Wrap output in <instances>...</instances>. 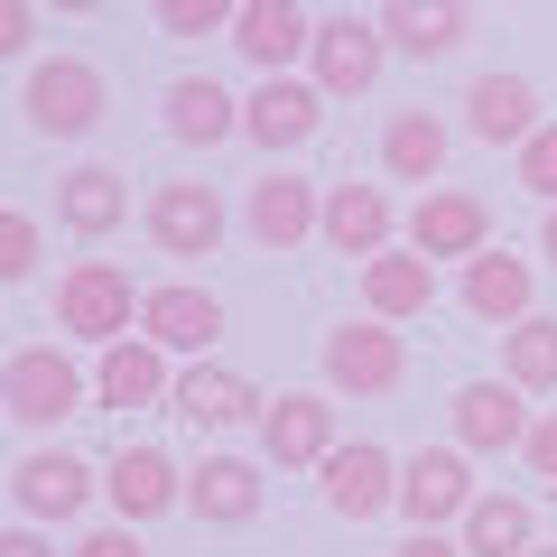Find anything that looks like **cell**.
Masks as SVG:
<instances>
[{"label": "cell", "mask_w": 557, "mask_h": 557, "mask_svg": "<svg viewBox=\"0 0 557 557\" xmlns=\"http://www.w3.org/2000/svg\"><path fill=\"white\" fill-rule=\"evenodd\" d=\"M530 428H539L530 391H511L502 372L465 381V391L446 399V446H465V456H520V446H530Z\"/></svg>", "instance_id": "cell-13"}, {"label": "cell", "mask_w": 557, "mask_h": 557, "mask_svg": "<svg viewBox=\"0 0 557 557\" xmlns=\"http://www.w3.org/2000/svg\"><path fill=\"white\" fill-rule=\"evenodd\" d=\"M317 391H335V399H399V391H409V335L381 325V317L325 325V344H317Z\"/></svg>", "instance_id": "cell-3"}, {"label": "cell", "mask_w": 557, "mask_h": 557, "mask_svg": "<svg viewBox=\"0 0 557 557\" xmlns=\"http://www.w3.org/2000/svg\"><path fill=\"white\" fill-rule=\"evenodd\" d=\"M456 307H465L474 325H502V335H511V325L539 317V270L511 251V242H493L474 270H456Z\"/></svg>", "instance_id": "cell-19"}, {"label": "cell", "mask_w": 557, "mask_h": 557, "mask_svg": "<svg viewBox=\"0 0 557 557\" xmlns=\"http://www.w3.org/2000/svg\"><path fill=\"white\" fill-rule=\"evenodd\" d=\"M159 131L177 139V149H223V139H242V94L214 84V75H168Z\"/></svg>", "instance_id": "cell-22"}, {"label": "cell", "mask_w": 557, "mask_h": 557, "mask_svg": "<svg viewBox=\"0 0 557 557\" xmlns=\"http://www.w3.org/2000/svg\"><path fill=\"white\" fill-rule=\"evenodd\" d=\"M102 502H112V520L149 530V520L186 511V465L168 456V446H149V437H121L112 456H102Z\"/></svg>", "instance_id": "cell-11"}, {"label": "cell", "mask_w": 557, "mask_h": 557, "mask_svg": "<svg viewBox=\"0 0 557 557\" xmlns=\"http://www.w3.org/2000/svg\"><path fill=\"white\" fill-rule=\"evenodd\" d=\"M354 278H362V317H381V325H418L437 307V260H418L409 242L381 251L372 270H354Z\"/></svg>", "instance_id": "cell-27"}, {"label": "cell", "mask_w": 557, "mask_h": 557, "mask_svg": "<svg viewBox=\"0 0 557 557\" xmlns=\"http://www.w3.org/2000/svg\"><path fill=\"white\" fill-rule=\"evenodd\" d=\"M28 47H38V0H10V10H0V57H28Z\"/></svg>", "instance_id": "cell-36"}, {"label": "cell", "mask_w": 557, "mask_h": 557, "mask_svg": "<svg viewBox=\"0 0 557 557\" xmlns=\"http://www.w3.org/2000/svg\"><path fill=\"white\" fill-rule=\"evenodd\" d=\"M502 381L530 391V399H557V317H548V307H539L530 325L502 335Z\"/></svg>", "instance_id": "cell-30"}, {"label": "cell", "mask_w": 557, "mask_h": 557, "mask_svg": "<svg viewBox=\"0 0 557 557\" xmlns=\"http://www.w3.org/2000/svg\"><path fill=\"white\" fill-rule=\"evenodd\" d=\"M233 223L242 214L223 205V186H205V177H168V186H149V205H139V233L159 242L168 260H214Z\"/></svg>", "instance_id": "cell-6"}, {"label": "cell", "mask_w": 557, "mask_h": 557, "mask_svg": "<svg viewBox=\"0 0 557 557\" xmlns=\"http://www.w3.org/2000/svg\"><path fill=\"white\" fill-rule=\"evenodd\" d=\"M94 502H102V465L65 456V446H28V456L10 465V511H20L28 530H75Z\"/></svg>", "instance_id": "cell-5"}, {"label": "cell", "mask_w": 557, "mask_h": 557, "mask_svg": "<svg viewBox=\"0 0 557 557\" xmlns=\"http://www.w3.org/2000/svg\"><path fill=\"white\" fill-rule=\"evenodd\" d=\"M539 260L557 270V214H539Z\"/></svg>", "instance_id": "cell-39"}, {"label": "cell", "mask_w": 557, "mask_h": 557, "mask_svg": "<svg viewBox=\"0 0 557 557\" xmlns=\"http://www.w3.org/2000/svg\"><path fill=\"white\" fill-rule=\"evenodd\" d=\"M399 233H409V223H399V205L381 196V186H325V251L335 260H354V270H372L381 251H399Z\"/></svg>", "instance_id": "cell-21"}, {"label": "cell", "mask_w": 557, "mask_h": 557, "mask_svg": "<svg viewBox=\"0 0 557 557\" xmlns=\"http://www.w3.org/2000/svg\"><path fill=\"white\" fill-rule=\"evenodd\" d=\"M270 465L260 456H233V446H205L196 465H186V511L205 520V530H251L260 502H270Z\"/></svg>", "instance_id": "cell-17"}, {"label": "cell", "mask_w": 557, "mask_h": 557, "mask_svg": "<svg viewBox=\"0 0 557 557\" xmlns=\"http://www.w3.org/2000/svg\"><path fill=\"white\" fill-rule=\"evenodd\" d=\"M317 502L335 520H381V511H399V456L381 437H344L335 456H325V474H317Z\"/></svg>", "instance_id": "cell-16"}, {"label": "cell", "mask_w": 557, "mask_h": 557, "mask_svg": "<svg viewBox=\"0 0 557 557\" xmlns=\"http://www.w3.org/2000/svg\"><path fill=\"white\" fill-rule=\"evenodd\" d=\"M409 242L418 260H437V270H474L483 251H493V205L474 196V186H428V196L409 205Z\"/></svg>", "instance_id": "cell-10"}, {"label": "cell", "mask_w": 557, "mask_h": 557, "mask_svg": "<svg viewBox=\"0 0 557 557\" xmlns=\"http://www.w3.org/2000/svg\"><path fill=\"white\" fill-rule=\"evenodd\" d=\"M335 391H270V409H260V465L270 474H325V456H335Z\"/></svg>", "instance_id": "cell-12"}, {"label": "cell", "mask_w": 557, "mask_h": 557, "mask_svg": "<svg viewBox=\"0 0 557 557\" xmlns=\"http://www.w3.org/2000/svg\"><path fill=\"white\" fill-rule=\"evenodd\" d=\"M446 149H456V131H446L437 112H391L381 121V177L391 186H418V196H428V186L446 177Z\"/></svg>", "instance_id": "cell-28"}, {"label": "cell", "mask_w": 557, "mask_h": 557, "mask_svg": "<svg viewBox=\"0 0 557 557\" xmlns=\"http://www.w3.org/2000/svg\"><path fill=\"white\" fill-rule=\"evenodd\" d=\"M325 233V186L298 177V168H260L242 186V242L251 251H298V242Z\"/></svg>", "instance_id": "cell-9"}, {"label": "cell", "mask_w": 557, "mask_h": 557, "mask_svg": "<svg viewBox=\"0 0 557 557\" xmlns=\"http://www.w3.org/2000/svg\"><path fill=\"white\" fill-rule=\"evenodd\" d=\"M372 20H381V38H391V57H418V65L456 57V47L474 38V10H456V0H381Z\"/></svg>", "instance_id": "cell-26"}, {"label": "cell", "mask_w": 557, "mask_h": 557, "mask_svg": "<svg viewBox=\"0 0 557 557\" xmlns=\"http://www.w3.org/2000/svg\"><path fill=\"white\" fill-rule=\"evenodd\" d=\"M511 186H520V196H539V205L557 214V121L530 139V149H520V159H511Z\"/></svg>", "instance_id": "cell-33"}, {"label": "cell", "mask_w": 557, "mask_h": 557, "mask_svg": "<svg viewBox=\"0 0 557 557\" xmlns=\"http://www.w3.org/2000/svg\"><path fill=\"white\" fill-rule=\"evenodd\" d=\"M57 223H65L75 242H112L121 223H131V177L102 168V159L65 168V177H57Z\"/></svg>", "instance_id": "cell-25"}, {"label": "cell", "mask_w": 557, "mask_h": 557, "mask_svg": "<svg viewBox=\"0 0 557 557\" xmlns=\"http://www.w3.org/2000/svg\"><path fill=\"white\" fill-rule=\"evenodd\" d=\"M65 557H149V548H139V530H131V520H102V530H84Z\"/></svg>", "instance_id": "cell-35"}, {"label": "cell", "mask_w": 557, "mask_h": 557, "mask_svg": "<svg viewBox=\"0 0 557 557\" xmlns=\"http://www.w3.org/2000/svg\"><path fill=\"white\" fill-rule=\"evenodd\" d=\"M0 557H57V530H28V520H10V539H0Z\"/></svg>", "instance_id": "cell-38"}, {"label": "cell", "mask_w": 557, "mask_h": 557, "mask_svg": "<svg viewBox=\"0 0 557 557\" xmlns=\"http://www.w3.org/2000/svg\"><path fill=\"white\" fill-rule=\"evenodd\" d=\"M317 131H325V94H317L307 75H260L251 94H242V139H251L270 168H278V159H298Z\"/></svg>", "instance_id": "cell-14"}, {"label": "cell", "mask_w": 557, "mask_h": 557, "mask_svg": "<svg viewBox=\"0 0 557 557\" xmlns=\"http://www.w3.org/2000/svg\"><path fill=\"white\" fill-rule=\"evenodd\" d=\"M177 399V362L159 354L149 335H131V344H112V354H94V409H168Z\"/></svg>", "instance_id": "cell-23"}, {"label": "cell", "mask_w": 557, "mask_h": 557, "mask_svg": "<svg viewBox=\"0 0 557 557\" xmlns=\"http://www.w3.org/2000/svg\"><path fill=\"white\" fill-rule=\"evenodd\" d=\"M465 131L520 159V149L548 131V112H539V84H530V75H474V84H465Z\"/></svg>", "instance_id": "cell-24"}, {"label": "cell", "mask_w": 557, "mask_h": 557, "mask_svg": "<svg viewBox=\"0 0 557 557\" xmlns=\"http://www.w3.org/2000/svg\"><path fill=\"white\" fill-rule=\"evenodd\" d=\"M381 65H391V38H381L372 10H317V57H307V84H317L325 102L372 94Z\"/></svg>", "instance_id": "cell-7"}, {"label": "cell", "mask_w": 557, "mask_h": 557, "mask_svg": "<svg viewBox=\"0 0 557 557\" xmlns=\"http://www.w3.org/2000/svg\"><path fill=\"white\" fill-rule=\"evenodd\" d=\"M260 409H270V391H260L251 372H233V362H177V399H168V418L223 437V428H242V418L260 428Z\"/></svg>", "instance_id": "cell-18"}, {"label": "cell", "mask_w": 557, "mask_h": 557, "mask_svg": "<svg viewBox=\"0 0 557 557\" xmlns=\"http://www.w3.org/2000/svg\"><path fill=\"white\" fill-rule=\"evenodd\" d=\"M38 260H47V223L28 214V205H10V214H0V278L20 288V278H38Z\"/></svg>", "instance_id": "cell-31"}, {"label": "cell", "mask_w": 557, "mask_h": 557, "mask_svg": "<svg viewBox=\"0 0 557 557\" xmlns=\"http://www.w3.org/2000/svg\"><path fill=\"white\" fill-rule=\"evenodd\" d=\"M139 335L159 344L168 362H214V344H223V298L205 288V278H159L149 307H139Z\"/></svg>", "instance_id": "cell-15"}, {"label": "cell", "mask_w": 557, "mask_h": 557, "mask_svg": "<svg viewBox=\"0 0 557 557\" xmlns=\"http://www.w3.org/2000/svg\"><path fill=\"white\" fill-rule=\"evenodd\" d=\"M456 539H465V557H530L539 548V502L530 493H483Z\"/></svg>", "instance_id": "cell-29"}, {"label": "cell", "mask_w": 557, "mask_h": 557, "mask_svg": "<svg viewBox=\"0 0 557 557\" xmlns=\"http://www.w3.org/2000/svg\"><path fill=\"white\" fill-rule=\"evenodd\" d=\"M139 307H149V288H139L121 260H65L57 270V335L65 344L112 354V344L139 335Z\"/></svg>", "instance_id": "cell-2"}, {"label": "cell", "mask_w": 557, "mask_h": 557, "mask_svg": "<svg viewBox=\"0 0 557 557\" xmlns=\"http://www.w3.org/2000/svg\"><path fill=\"white\" fill-rule=\"evenodd\" d=\"M233 57L260 65V75H298V65L317 57V10H298V0H242Z\"/></svg>", "instance_id": "cell-20"}, {"label": "cell", "mask_w": 557, "mask_h": 557, "mask_svg": "<svg viewBox=\"0 0 557 557\" xmlns=\"http://www.w3.org/2000/svg\"><path fill=\"white\" fill-rule=\"evenodd\" d=\"M20 112L38 139H94V121L112 112V84L94 57H38L20 75Z\"/></svg>", "instance_id": "cell-4"}, {"label": "cell", "mask_w": 557, "mask_h": 557, "mask_svg": "<svg viewBox=\"0 0 557 557\" xmlns=\"http://www.w3.org/2000/svg\"><path fill=\"white\" fill-rule=\"evenodd\" d=\"M242 0H159V28L168 38H233Z\"/></svg>", "instance_id": "cell-32"}, {"label": "cell", "mask_w": 557, "mask_h": 557, "mask_svg": "<svg viewBox=\"0 0 557 557\" xmlns=\"http://www.w3.org/2000/svg\"><path fill=\"white\" fill-rule=\"evenodd\" d=\"M530 557H557V539H539V548H530Z\"/></svg>", "instance_id": "cell-40"}, {"label": "cell", "mask_w": 557, "mask_h": 557, "mask_svg": "<svg viewBox=\"0 0 557 557\" xmlns=\"http://www.w3.org/2000/svg\"><path fill=\"white\" fill-rule=\"evenodd\" d=\"M0 409L20 437H47V428L94 409V362H75V344H20L0 372Z\"/></svg>", "instance_id": "cell-1"}, {"label": "cell", "mask_w": 557, "mask_h": 557, "mask_svg": "<svg viewBox=\"0 0 557 557\" xmlns=\"http://www.w3.org/2000/svg\"><path fill=\"white\" fill-rule=\"evenodd\" d=\"M520 474H530L539 493H557V409H539V428H530V446H520Z\"/></svg>", "instance_id": "cell-34"}, {"label": "cell", "mask_w": 557, "mask_h": 557, "mask_svg": "<svg viewBox=\"0 0 557 557\" xmlns=\"http://www.w3.org/2000/svg\"><path fill=\"white\" fill-rule=\"evenodd\" d=\"M391 557H465V539H456V530H409Z\"/></svg>", "instance_id": "cell-37"}, {"label": "cell", "mask_w": 557, "mask_h": 557, "mask_svg": "<svg viewBox=\"0 0 557 557\" xmlns=\"http://www.w3.org/2000/svg\"><path fill=\"white\" fill-rule=\"evenodd\" d=\"M474 502H483V483H474L465 446H409L399 456V520L409 530H465Z\"/></svg>", "instance_id": "cell-8"}]
</instances>
